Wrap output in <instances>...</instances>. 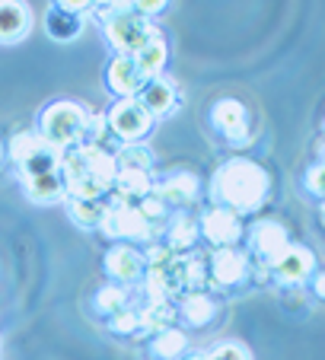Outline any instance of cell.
<instances>
[{"label": "cell", "mask_w": 325, "mask_h": 360, "mask_svg": "<svg viewBox=\"0 0 325 360\" xmlns=\"http://www.w3.org/2000/svg\"><path fill=\"white\" fill-rule=\"evenodd\" d=\"M102 271H106L108 284L125 287V290L134 293V290H141L144 278H147V262H144L141 249L115 243L106 252V259H102Z\"/></svg>", "instance_id": "obj_11"}, {"label": "cell", "mask_w": 325, "mask_h": 360, "mask_svg": "<svg viewBox=\"0 0 325 360\" xmlns=\"http://www.w3.org/2000/svg\"><path fill=\"white\" fill-rule=\"evenodd\" d=\"M204 131L210 141L224 143V147H246L252 141V115L239 99H214L204 112Z\"/></svg>", "instance_id": "obj_7"}, {"label": "cell", "mask_w": 325, "mask_h": 360, "mask_svg": "<svg viewBox=\"0 0 325 360\" xmlns=\"http://www.w3.org/2000/svg\"><path fill=\"white\" fill-rule=\"evenodd\" d=\"M316 268H319L316 255H312L306 245H293L291 243V249H287L284 255H281V259L265 271V281L274 284V287H300V284H306V281L312 278Z\"/></svg>", "instance_id": "obj_13"}, {"label": "cell", "mask_w": 325, "mask_h": 360, "mask_svg": "<svg viewBox=\"0 0 325 360\" xmlns=\"http://www.w3.org/2000/svg\"><path fill=\"white\" fill-rule=\"evenodd\" d=\"M32 10L20 0H0V45H20L32 32Z\"/></svg>", "instance_id": "obj_20"}, {"label": "cell", "mask_w": 325, "mask_h": 360, "mask_svg": "<svg viewBox=\"0 0 325 360\" xmlns=\"http://www.w3.org/2000/svg\"><path fill=\"white\" fill-rule=\"evenodd\" d=\"M93 13V4H68L58 0L45 13V32L54 41H74L87 26V16Z\"/></svg>", "instance_id": "obj_16"}, {"label": "cell", "mask_w": 325, "mask_h": 360, "mask_svg": "<svg viewBox=\"0 0 325 360\" xmlns=\"http://www.w3.org/2000/svg\"><path fill=\"white\" fill-rule=\"evenodd\" d=\"M68 217L74 220L80 230H99L102 214H106V201H80V198H64Z\"/></svg>", "instance_id": "obj_25"}, {"label": "cell", "mask_w": 325, "mask_h": 360, "mask_svg": "<svg viewBox=\"0 0 325 360\" xmlns=\"http://www.w3.org/2000/svg\"><path fill=\"white\" fill-rule=\"evenodd\" d=\"M239 245H243L246 259L255 268V278L265 281V271L291 249V236H287V230L278 220L258 217V220H252L249 226H243V243Z\"/></svg>", "instance_id": "obj_6"}, {"label": "cell", "mask_w": 325, "mask_h": 360, "mask_svg": "<svg viewBox=\"0 0 325 360\" xmlns=\"http://www.w3.org/2000/svg\"><path fill=\"white\" fill-rule=\"evenodd\" d=\"M147 360H150V357H147Z\"/></svg>", "instance_id": "obj_31"}, {"label": "cell", "mask_w": 325, "mask_h": 360, "mask_svg": "<svg viewBox=\"0 0 325 360\" xmlns=\"http://www.w3.org/2000/svg\"><path fill=\"white\" fill-rule=\"evenodd\" d=\"M182 360H252V354L236 341H224V345H214L208 351H189Z\"/></svg>", "instance_id": "obj_27"}, {"label": "cell", "mask_w": 325, "mask_h": 360, "mask_svg": "<svg viewBox=\"0 0 325 360\" xmlns=\"http://www.w3.org/2000/svg\"><path fill=\"white\" fill-rule=\"evenodd\" d=\"M198 233L210 249H239L243 243V220L230 211L208 207L198 214Z\"/></svg>", "instance_id": "obj_14"}, {"label": "cell", "mask_w": 325, "mask_h": 360, "mask_svg": "<svg viewBox=\"0 0 325 360\" xmlns=\"http://www.w3.org/2000/svg\"><path fill=\"white\" fill-rule=\"evenodd\" d=\"M99 233L106 239H112V243L134 245V249L141 243H153V239H156V233L150 230L147 220H144L141 211H137V204L122 201V198H115V201L106 204V214H102Z\"/></svg>", "instance_id": "obj_9"}, {"label": "cell", "mask_w": 325, "mask_h": 360, "mask_svg": "<svg viewBox=\"0 0 325 360\" xmlns=\"http://www.w3.org/2000/svg\"><path fill=\"white\" fill-rule=\"evenodd\" d=\"M58 176L68 198L102 201L115 182V157L102 143H77L61 153Z\"/></svg>", "instance_id": "obj_2"}, {"label": "cell", "mask_w": 325, "mask_h": 360, "mask_svg": "<svg viewBox=\"0 0 325 360\" xmlns=\"http://www.w3.org/2000/svg\"><path fill=\"white\" fill-rule=\"evenodd\" d=\"M160 243L166 245L176 255H189V252H198V243H201V233H198V214L189 211H176L170 217V224L162 226Z\"/></svg>", "instance_id": "obj_19"}, {"label": "cell", "mask_w": 325, "mask_h": 360, "mask_svg": "<svg viewBox=\"0 0 325 360\" xmlns=\"http://www.w3.org/2000/svg\"><path fill=\"white\" fill-rule=\"evenodd\" d=\"M7 163L13 166L16 179H35V176H51L61 166V153L51 147L48 141H42V134L35 128L16 131L7 141Z\"/></svg>", "instance_id": "obj_5"}, {"label": "cell", "mask_w": 325, "mask_h": 360, "mask_svg": "<svg viewBox=\"0 0 325 360\" xmlns=\"http://www.w3.org/2000/svg\"><path fill=\"white\" fill-rule=\"evenodd\" d=\"M300 191L310 195L316 204H322V195H325V185H322V160H316L312 166H306L303 176H300Z\"/></svg>", "instance_id": "obj_28"}, {"label": "cell", "mask_w": 325, "mask_h": 360, "mask_svg": "<svg viewBox=\"0 0 325 360\" xmlns=\"http://www.w3.org/2000/svg\"><path fill=\"white\" fill-rule=\"evenodd\" d=\"M312 293H316L319 300H322V293H325V287H322V268H316V271H312Z\"/></svg>", "instance_id": "obj_29"}, {"label": "cell", "mask_w": 325, "mask_h": 360, "mask_svg": "<svg viewBox=\"0 0 325 360\" xmlns=\"http://www.w3.org/2000/svg\"><path fill=\"white\" fill-rule=\"evenodd\" d=\"M134 99L147 109V115L153 118V122L172 118L182 109V89H179V83L170 80V77H153V80H147Z\"/></svg>", "instance_id": "obj_15"}, {"label": "cell", "mask_w": 325, "mask_h": 360, "mask_svg": "<svg viewBox=\"0 0 325 360\" xmlns=\"http://www.w3.org/2000/svg\"><path fill=\"white\" fill-rule=\"evenodd\" d=\"M204 271H208V290L214 287L220 293L239 290V287H249L258 281L243 249H210L204 255Z\"/></svg>", "instance_id": "obj_8"}, {"label": "cell", "mask_w": 325, "mask_h": 360, "mask_svg": "<svg viewBox=\"0 0 325 360\" xmlns=\"http://www.w3.org/2000/svg\"><path fill=\"white\" fill-rule=\"evenodd\" d=\"M150 195L160 198L172 214L189 211L191 204L198 201V195H201V179L189 169H170L153 179V191H150Z\"/></svg>", "instance_id": "obj_12"}, {"label": "cell", "mask_w": 325, "mask_h": 360, "mask_svg": "<svg viewBox=\"0 0 325 360\" xmlns=\"http://www.w3.org/2000/svg\"><path fill=\"white\" fill-rule=\"evenodd\" d=\"M7 163V141H0V166Z\"/></svg>", "instance_id": "obj_30"}, {"label": "cell", "mask_w": 325, "mask_h": 360, "mask_svg": "<svg viewBox=\"0 0 325 360\" xmlns=\"http://www.w3.org/2000/svg\"><path fill=\"white\" fill-rule=\"evenodd\" d=\"M89 16L102 22V39L115 55H134L137 48H144L162 32L153 20L137 16L128 4H93Z\"/></svg>", "instance_id": "obj_3"}, {"label": "cell", "mask_w": 325, "mask_h": 360, "mask_svg": "<svg viewBox=\"0 0 325 360\" xmlns=\"http://www.w3.org/2000/svg\"><path fill=\"white\" fill-rule=\"evenodd\" d=\"M106 328L112 335H118V338H144V328H141V309H137V303L131 300V306H125L122 313L115 316V319H108Z\"/></svg>", "instance_id": "obj_26"}, {"label": "cell", "mask_w": 325, "mask_h": 360, "mask_svg": "<svg viewBox=\"0 0 325 360\" xmlns=\"http://www.w3.org/2000/svg\"><path fill=\"white\" fill-rule=\"evenodd\" d=\"M147 351H150V360H182L191 351V345H189V335L172 326V328H162V332L150 335Z\"/></svg>", "instance_id": "obj_22"}, {"label": "cell", "mask_w": 325, "mask_h": 360, "mask_svg": "<svg viewBox=\"0 0 325 360\" xmlns=\"http://www.w3.org/2000/svg\"><path fill=\"white\" fill-rule=\"evenodd\" d=\"M268 195H271L268 169L258 166L255 160H246V157L227 160L208 182L210 207L230 211V214H236L239 220L262 211L265 201H268Z\"/></svg>", "instance_id": "obj_1"}, {"label": "cell", "mask_w": 325, "mask_h": 360, "mask_svg": "<svg viewBox=\"0 0 325 360\" xmlns=\"http://www.w3.org/2000/svg\"><path fill=\"white\" fill-rule=\"evenodd\" d=\"M131 300H134V293L125 290V287L102 284V287H96V290L89 293L87 306H89V313H96L102 319V326H106L108 319H115V316L122 313L125 306H131Z\"/></svg>", "instance_id": "obj_21"}, {"label": "cell", "mask_w": 325, "mask_h": 360, "mask_svg": "<svg viewBox=\"0 0 325 360\" xmlns=\"http://www.w3.org/2000/svg\"><path fill=\"white\" fill-rule=\"evenodd\" d=\"M23 195H26L29 204H39V207H48V204H58L64 201V185L61 176L51 172V176H35V179H23Z\"/></svg>", "instance_id": "obj_23"}, {"label": "cell", "mask_w": 325, "mask_h": 360, "mask_svg": "<svg viewBox=\"0 0 325 360\" xmlns=\"http://www.w3.org/2000/svg\"><path fill=\"white\" fill-rule=\"evenodd\" d=\"M147 77L141 74L137 61L131 55H112L106 64V86L115 99H134L144 89Z\"/></svg>", "instance_id": "obj_17"}, {"label": "cell", "mask_w": 325, "mask_h": 360, "mask_svg": "<svg viewBox=\"0 0 325 360\" xmlns=\"http://www.w3.org/2000/svg\"><path fill=\"white\" fill-rule=\"evenodd\" d=\"M153 118L147 115L137 99H115V105L106 112V128L122 141V147H131V143H144L147 134L153 131Z\"/></svg>", "instance_id": "obj_10"}, {"label": "cell", "mask_w": 325, "mask_h": 360, "mask_svg": "<svg viewBox=\"0 0 325 360\" xmlns=\"http://www.w3.org/2000/svg\"><path fill=\"white\" fill-rule=\"evenodd\" d=\"M220 319V303L210 290L201 293H185V297L176 300V322L189 328H210Z\"/></svg>", "instance_id": "obj_18"}, {"label": "cell", "mask_w": 325, "mask_h": 360, "mask_svg": "<svg viewBox=\"0 0 325 360\" xmlns=\"http://www.w3.org/2000/svg\"><path fill=\"white\" fill-rule=\"evenodd\" d=\"M131 58L137 61V68H141V74L147 77V80H153V77H162L166 58H170V41H166V35L160 32L156 39H150L144 48H137Z\"/></svg>", "instance_id": "obj_24"}, {"label": "cell", "mask_w": 325, "mask_h": 360, "mask_svg": "<svg viewBox=\"0 0 325 360\" xmlns=\"http://www.w3.org/2000/svg\"><path fill=\"white\" fill-rule=\"evenodd\" d=\"M87 118H89V109L83 102L54 99L35 115V131H39L42 141H48L58 153H64V150L83 143V137H87Z\"/></svg>", "instance_id": "obj_4"}]
</instances>
